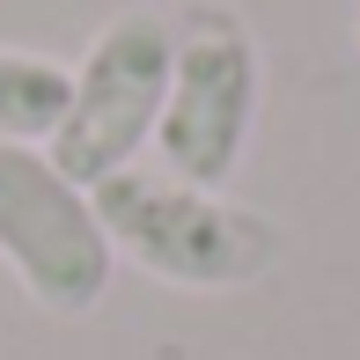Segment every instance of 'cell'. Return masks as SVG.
<instances>
[{"label": "cell", "mask_w": 360, "mask_h": 360, "mask_svg": "<svg viewBox=\"0 0 360 360\" xmlns=\"http://www.w3.org/2000/svg\"><path fill=\"white\" fill-rule=\"evenodd\" d=\"M265 103V52L243 8L228 0H184L169 15V103L155 125V155L169 176L228 191L257 133Z\"/></svg>", "instance_id": "obj_2"}, {"label": "cell", "mask_w": 360, "mask_h": 360, "mask_svg": "<svg viewBox=\"0 0 360 360\" xmlns=\"http://www.w3.org/2000/svg\"><path fill=\"white\" fill-rule=\"evenodd\" d=\"M0 265L44 316H89L110 294L118 250L96 199L44 147H0Z\"/></svg>", "instance_id": "obj_4"}, {"label": "cell", "mask_w": 360, "mask_h": 360, "mask_svg": "<svg viewBox=\"0 0 360 360\" xmlns=\"http://www.w3.org/2000/svg\"><path fill=\"white\" fill-rule=\"evenodd\" d=\"M162 103H169V15L125 8L67 67V118L44 155L96 191L103 176L133 169L140 147H155Z\"/></svg>", "instance_id": "obj_3"}, {"label": "cell", "mask_w": 360, "mask_h": 360, "mask_svg": "<svg viewBox=\"0 0 360 360\" xmlns=\"http://www.w3.org/2000/svg\"><path fill=\"white\" fill-rule=\"evenodd\" d=\"M89 199H96V221H103L110 250L162 287L236 294V287H257L287 250L272 214L228 199V191L184 184L169 169H147V162L103 176Z\"/></svg>", "instance_id": "obj_1"}, {"label": "cell", "mask_w": 360, "mask_h": 360, "mask_svg": "<svg viewBox=\"0 0 360 360\" xmlns=\"http://www.w3.org/2000/svg\"><path fill=\"white\" fill-rule=\"evenodd\" d=\"M59 118H67V67L0 44V147H52Z\"/></svg>", "instance_id": "obj_5"}, {"label": "cell", "mask_w": 360, "mask_h": 360, "mask_svg": "<svg viewBox=\"0 0 360 360\" xmlns=\"http://www.w3.org/2000/svg\"><path fill=\"white\" fill-rule=\"evenodd\" d=\"M353 44H360V8H353Z\"/></svg>", "instance_id": "obj_6"}]
</instances>
